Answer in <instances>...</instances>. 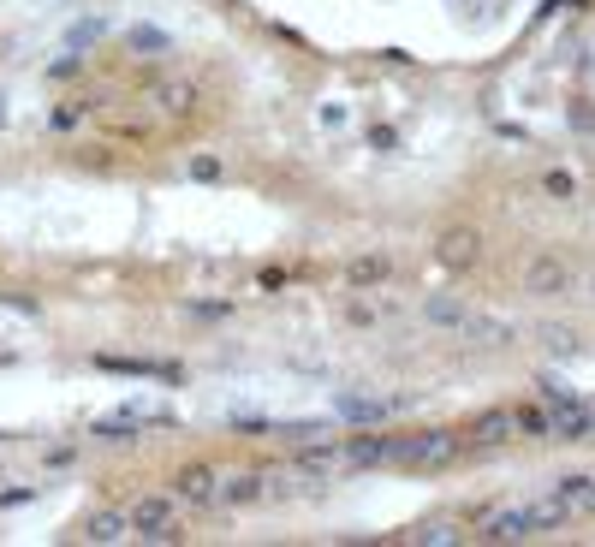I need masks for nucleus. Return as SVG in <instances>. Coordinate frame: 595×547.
Listing matches in <instances>:
<instances>
[{
    "instance_id": "nucleus-12",
    "label": "nucleus",
    "mask_w": 595,
    "mask_h": 547,
    "mask_svg": "<svg viewBox=\"0 0 595 547\" xmlns=\"http://www.w3.org/2000/svg\"><path fill=\"white\" fill-rule=\"evenodd\" d=\"M191 173H197V178H215L220 161H215V155H197V161H191Z\"/></svg>"
},
{
    "instance_id": "nucleus-5",
    "label": "nucleus",
    "mask_w": 595,
    "mask_h": 547,
    "mask_svg": "<svg viewBox=\"0 0 595 547\" xmlns=\"http://www.w3.org/2000/svg\"><path fill=\"white\" fill-rule=\"evenodd\" d=\"M387 280H393V256H381V250L345 262V286H387Z\"/></svg>"
},
{
    "instance_id": "nucleus-4",
    "label": "nucleus",
    "mask_w": 595,
    "mask_h": 547,
    "mask_svg": "<svg viewBox=\"0 0 595 547\" xmlns=\"http://www.w3.org/2000/svg\"><path fill=\"white\" fill-rule=\"evenodd\" d=\"M167 494H173V500H185V506H209V500H215V470H209V464H185L173 476V488H167Z\"/></svg>"
},
{
    "instance_id": "nucleus-1",
    "label": "nucleus",
    "mask_w": 595,
    "mask_h": 547,
    "mask_svg": "<svg viewBox=\"0 0 595 547\" xmlns=\"http://www.w3.org/2000/svg\"><path fill=\"white\" fill-rule=\"evenodd\" d=\"M488 529H476L482 542H524V535H542V529L559 524L554 500H542V506H512V511H482Z\"/></svg>"
},
{
    "instance_id": "nucleus-7",
    "label": "nucleus",
    "mask_w": 595,
    "mask_h": 547,
    "mask_svg": "<svg viewBox=\"0 0 595 547\" xmlns=\"http://www.w3.org/2000/svg\"><path fill=\"white\" fill-rule=\"evenodd\" d=\"M131 535V524L119 518V511H96L90 524H83V542H125Z\"/></svg>"
},
{
    "instance_id": "nucleus-6",
    "label": "nucleus",
    "mask_w": 595,
    "mask_h": 547,
    "mask_svg": "<svg viewBox=\"0 0 595 547\" xmlns=\"http://www.w3.org/2000/svg\"><path fill=\"white\" fill-rule=\"evenodd\" d=\"M215 500H220V506H250V500H262V476H233V482H215Z\"/></svg>"
},
{
    "instance_id": "nucleus-10",
    "label": "nucleus",
    "mask_w": 595,
    "mask_h": 547,
    "mask_svg": "<svg viewBox=\"0 0 595 547\" xmlns=\"http://www.w3.org/2000/svg\"><path fill=\"white\" fill-rule=\"evenodd\" d=\"M345 458H357V464H369V458H399V440H376V434H357L352 447H345Z\"/></svg>"
},
{
    "instance_id": "nucleus-13",
    "label": "nucleus",
    "mask_w": 595,
    "mask_h": 547,
    "mask_svg": "<svg viewBox=\"0 0 595 547\" xmlns=\"http://www.w3.org/2000/svg\"><path fill=\"white\" fill-rule=\"evenodd\" d=\"M590 297H595V274H590Z\"/></svg>"
},
{
    "instance_id": "nucleus-11",
    "label": "nucleus",
    "mask_w": 595,
    "mask_h": 547,
    "mask_svg": "<svg viewBox=\"0 0 595 547\" xmlns=\"http://www.w3.org/2000/svg\"><path fill=\"white\" fill-rule=\"evenodd\" d=\"M542 191L559 196V202H572V196H577V178L572 173H548V178H542Z\"/></svg>"
},
{
    "instance_id": "nucleus-9",
    "label": "nucleus",
    "mask_w": 595,
    "mask_h": 547,
    "mask_svg": "<svg viewBox=\"0 0 595 547\" xmlns=\"http://www.w3.org/2000/svg\"><path fill=\"white\" fill-rule=\"evenodd\" d=\"M471 434H476V440H506V434H512V410H506V405L482 410V416L471 423Z\"/></svg>"
},
{
    "instance_id": "nucleus-3",
    "label": "nucleus",
    "mask_w": 595,
    "mask_h": 547,
    "mask_svg": "<svg viewBox=\"0 0 595 547\" xmlns=\"http://www.w3.org/2000/svg\"><path fill=\"white\" fill-rule=\"evenodd\" d=\"M423 321H429V328H440V333H476V328H482V321H476L458 297H429V304H423Z\"/></svg>"
},
{
    "instance_id": "nucleus-8",
    "label": "nucleus",
    "mask_w": 595,
    "mask_h": 547,
    "mask_svg": "<svg viewBox=\"0 0 595 547\" xmlns=\"http://www.w3.org/2000/svg\"><path fill=\"white\" fill-rule=\"evenodd\" d=\"M476 244H482V238H476L471 226H447V233H440V256H447V262H471Z\"/></svg>"
},
{
    "instance_id": "nucleus-2",
    "label": "nucleus",
    "mask_w": 595,
    "mask_h": 547,
    "mask_svg": "<svg viewBox=\"0 0 595 547\" xmlns=\"http://www.w3.org/2000/svg\"><path fill=\"white\" fill-rule=\"evenodd\" d=\"M524 292L530 297H566L572 292V268L559 256H530L524 262Z\"/></svg>"
}]
</instances>
